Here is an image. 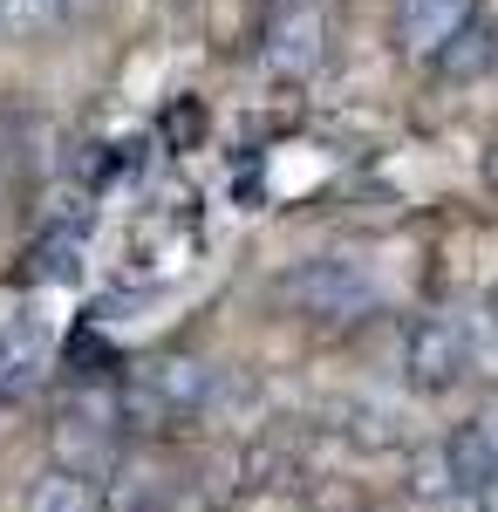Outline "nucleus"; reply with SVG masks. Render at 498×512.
<instances>
[{
	"label": "nucleus",
	"mask_w": 498,
	"mask_h": 512,
	"mask_svg": "<svg viewBox=\"0 0 498 512\" xmlns=\"http://www.w3.org/2000/svg\"><path fill=\"white\" fill-rule=\"evenodd\" d=\"M116 431H123L116 390H76L55 417V465L76 478H103L116 465Z\"/></svg>",
	"instance_id": "obj_3"
},
{
	"label": "nucleus",
	"mask_w": 498,
	"mask_h": 512,
	"mask_svg": "<svg viewBox=\"0 0 498 512\" xmlns=\"http://www.w3.org/2000/svg\"><path fill=\"white\" fill-rule=\"evenodd\" d=\"M437 465H444V485H451V499H478L485 485L498 478V417H471L458 431L437 444Z\"/></svg>",
	"instance_id": "obj_6"
},
{
	"label": "nucleus",
	"mask_w": 498,
	"mask_h": 512,
	"mask_svg": "<svg viewBox=\"0 0 498 512\" xmlns=\"http://www.w3.org/2000/svg\"><path fill=\"white\" fill-rule=\"evenodd\" d=\"M403 376L410 390L444 396L471 376V328L458 315H423L410 321V342H403Z\"/></svg>",
	"instance_id": "obj_4"
},
{
	"label": "nucleus",
	"mask_w": 498,
	"mask_h": 512,
	"mask_svg": "<svg viewBox=\"0 0 498 512\" xmlns=\"http://www.w3.org/2000/svg\"><path fill=\"white\" fill-rule=\"evenodd\" d=\"M82 7H89V0H69V14H82Z\"/></svg>",
	"instance_id": "obj_14"
},
{
	"label": "nucleus",
	"mask_w": 498,
	"mask_h": 512,
	"mask_svg": "<svg viewBox=\"0 0 498 512\" xmlns=\"http://www.w3.org/2000/svg\"><path fill=\"white\" fill-rule=\"evenodd\" d=\"M471 14H478V0H396V35H403V48L417 62H430Z\"/></svg>",
	"instance_id": "obj_7"
},
{
	"label": "nucleus",
	"mask_w": 498,
	"mask_h": 512,
	"mask_svg": "<svg viewBox=\"0 0 498 512\" xmlns=\"http://www.w3.org/2000/svg\"><path fill=\"white\" fill-rule=\"evenodd\" d=\"M21 512H103V499H96V478H76V472H62V465H48L21 492Z\"/></svg>",
	"instance_id": "obj_10"
},
{
	"label": "nucleus",
	"mask_w": 498,
	"mask_h": 512,
	"mask_svg": "<svg viewBox=\"0 0 498 512\" xmlns=\"http://www.w3.org/2000/svg\"><path fill=\"white\" fill-rule=\"evenodd\" d=\"M492 321H498V287H492Z\"/></svg>",
	"instance_id": "obj_15"
},
{
	"label": "nucleus",
	"mask_w": 498,
	"mask_h": 512,
	"mask_svg": "<svg viewBox=\"0 0 498 512\" xmlns=\"http://www.w3.org/2000/svg\"><path fill=\"white\" fill-rule=\"evenodd\" d=\"M328 62V14L314 0H280L267 21V69L280 82H307Z\"/></svg>",
	"instance_id": "obj_5"
},
{
	"label": "nucleus",
	"mask_w": 498,
	"mask_h": 512,
	"mask_svg": "<svg viewBox=\"0 0 498 512\" xmlns=\"http://www.w3.org/2000/svg\"><path fill=\"white\" fill-rule=\"evenodd\" d=\"M492 62H498V28L485 21V14H471L458 35H451L444 48H437V55H430V69H437L444 82H478L485 69H492Z\"/></svg>",
	"instance_id": "obj_9"
},
{
	"label": "nucleus",
	"mask_w": 498,
	"mask_h": 512,
	"mask_svg": "<svg viewBox=\"0 0 498 512\" xmlns=\"http://www.w3.org/2000/svg\"><path fill=\"white\" fill-rule=\"evenodd\" d=\"M41 280H76L82 274V233H55L48 246H41Z\"/></svg>",
	"instance_id": "obj_12"
},
{
	"label": "nucleus",
	"mask_w": 498,
	"mask_h": 512,
	"mask_svg": "<svg viewBox=\"0 0 498 512\" xmlns=\"http://www.w3.org/2000/svg\"><path fill=\"white\" fill-rule=\"evenodd\" d=\"M103 512H171V478L151 458H116L103 485H96Z\"/></svg>",
	"instance_id": "obj_8"
},
{
	"label": "nucleus",
	"mask_w": 498,
	"mask_h": 512,
	"mask_svg": "<svg viewBox=\"0 0 498 512\" xmlns=\"http://www.w3.org/2000/svg\"><path fill=\"white\" fill-rule=\"evenodd\" d=\"M273 294L307 321H355L376 308V274L348 253H314V260H301V267H287L273 280Z\"/></svg>",
	"instance_id": "obj_2"
},
{
	"label": "nucleus",
	"mask_w": 498,
	"mask_h": 512,
	"mask_svg": "<svg viewBox=\"0 0 498 512\" xmlns=\"http://www.w3.org/2000/svg\"><path fill=\"white\" fill-rule=\"evenodd\" d=\"M69 21V0H0V35H55Z\"/></svg>",
	"instance_id": "obj_11"
},
{
	"label": "nucleus",
	"mask_w": 498,
	"mask_h": 512,
	"mask_svg": "<svg viewBox=\"0 0 498 512\" xmlns=\"http://www.w3.org/2000/svg\"><path fill=\"white\" fill-rule=\"evenodd\" d=\"M219 390V376L198 362V355H157L144 369H130L116 383V403H123V431H178L205 417V403Z\"/></svg>",
	"instance_id": "obj_1"
},
{
	"label": "nucleus",
	"mask_w": 498,
	"mask_h": 512,
	"mask_svg": "<svg viewBox=\"0 0 498 512\" xmlns=\"http://www.w3.org/2000/svg\"><path fill=\"white\" fill-rule=\"evenodd\" d=\"M478 512H498V478L485 485V492H478Z\"/></svg>",
	"instance_id": "obj_13"
}]
</instances>
